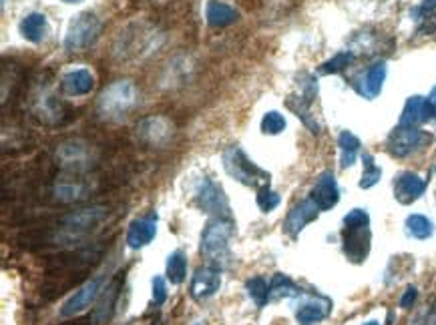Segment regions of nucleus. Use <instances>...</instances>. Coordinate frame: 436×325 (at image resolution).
<instances>
[{
    "mask_svg": "<svg viewBox=\"0 0 436 325\" xmlns=\"http://www.w3.org/2000/svg\"><path fill=\"white\" fill-rule=\"evenodd\" d=\"M370 215L364 209H352L344 217L342 247L352 263H364L370 255Z\"/></svg>",
    "mask_w": 436,
    "mask_h": 325,
    "instance_id": "obj_1",
    "label": "nucleus"
},
{
    "mask_svg": "<svg viewBox=\"0 0 436 325\" xmlns=\"http://www.w3.org/2000/svg\"><path fill=\"white\" fill-rule=\"evenodd\" d=\"M107 207L103 205H93L87 209L79 211H71L65 215L59 223V227L49 233V241L52 245L59 243H75L82 239L87 233H91V229H95L105 219Z\"/></svg>",
    "mask_w": 436,
    "mask_h": 325,
    "instance_id": "obj_2",
    "label": "nucleus"
},
{
    "mask_svg": "<svg viewBox=\"0 0 436 325\" xmlns=\"http://www.w3.org/2000/svg\"><path fill=\"white\" fill-rule=\"evenodd\" d=\"M235 233V223L231 217H215L205 225L201 233V253L210 259V263L224 267L229 261V241Z\"/></svg>",
    "mask_w": 436,
    "mask_h": 325,
    "instance_id": "obj_3",
    "label": "nucleus"
},
{
    "mask_svg": "<svg viewBox=\"0 0 436 325\" xmlns=\"http://www.w3.org/2000/svg\"><path fill=\"white\" fill-rule=\"evenodd\" d=\"M221 159H224V169L227 175L245 187H254L258 191L259 187L270 185V173L252 161L242 146H229Z\"/></svg>",
    "mask_w": 436,
    "mask_h": 325,
    "instance_id": "obj_4",
    "label": "nucleus"
},
{
    "mask_svg": "<svg viewBox=\"0 0 436 325\" xmlns=\"http://www.w3.org/2000/svg\"><path fill=\"white\" fill-rule=\"evenodd\" d=\"M433 141V137L424 130H420L419 127H398V129L392 130V135L388 137L386 149L388 153L396 159H406L414 153L422 151L424 146Z\"/></svg>",
    "mask_w": 436,
    "mask_h": 325,
    "instance_id": "obj_5",
    "label": "nucleus"
},
{
    "mask_svg": "<svg viewBox=\"0 0 436 325\" xmlns=\"http://www.w3.org/2000/svg\"><path fill=\"white\" fill-rule=\"evenodd\" d=\"M195 203L201 211L215 215V217H231L229 201L224 189L211 179H203L199 183V189L195 193Z\"/></svg>",
    "mask_w": 436,
    "mask_h": 325,
    "instance_id": "obj_6",
    "label": "nucleus"
},
{
    "mask_svg": "<svg viewBox=\"0 0 436 325\" xmlns=\"http://www.w3.org/2000/svg\"><path fill=\"white\" fill-rule=\"evenodd\" d=\"M103 285H105V277L97 275L89 279L85 285H81L77 292L73 293L61 308V317H75L82 313L87 308H91L103 293Z\"/></svg>",
    "mask_w": 436,
    "mask_h": 325,
    "instance_id": "obj_7",
    "label": "nucleus"
},
{
    "mask_svg": "<svg viewBox=\"0 0 436 325\" xmlns=\"http://www.w3.org/2000/svg\"><path fill=\"white\" fill-rule=\"evenodd\" d=\"M133 86L127 82H119L105 91L99 103V111L105 119H119L133 107Z\"/></svg>",
    "mask_w": 436,
    "mask_h": 325,
    "instance_id": "obj_8",
    "label": "nucleus"
},
{
    "mask_svg": "<svg viewBox=\"0 0 436 325\" xmlns=\"http://www.w3.org/2000/svg\"><path fill=\"white\" fill-rule=\"evenodd\" d=\"M219 287H221V267L210 263L195 271L189 293L195 301H205L219 292Z\"/></svg>",
    "mask_w": 436,
    "mask_h": 325,
    "instance_id": "obj_9",
    "label": "nucleus"
},
{
    "mask_svg": "<svg viewBox=\"0 0 436 325\" xmlns=\"http://www.w3.org/2000/svg\"><path fill=\"white\" fill-rule=\"evenodd\" d=\"M320 213H322L320 211V207L312 201V197H307L304 201L296 203V205L290 209V213H288V217H286V225H284L286 233H288L290 237H298L312 221L318 219Z\"/></svg>",
    "mask_w": 436,
    "mask_h": 325,
    "instance_id": "obj_10",
    "label": "nucleus"
},
{
    "mask_svg": "<svg viewBox=\"0 0 436 325\" xmlns=\"http://www.w3.org/2000/svg\"><path fill=\"white\" fill-rule=\"evenodd\" d=\"M310 197L320 207V211H330L332 207H336L340 201V187L336 175L332 171H324L316 179V185H314Z\"/></svg>",
    "mask_w": 436,
    "mask_h": 325,
    "instance_id": "obj_11",
    "label": "nucleus"
},
{
    "mask_svg": "<svg viewBox=\"0 0 436 325\" xmlns=\"http://www.w3.org/2000/svg\"><path fill=\"white\" fill-rule=\"evenodd\" d=\"M332 313V301L324 295H312L296 309V319L300 325H318Z\"/></svg>",
    "mask_w": 436,
    "mask_h": 325,
    "instance_id": "obj_12",
    "label": "nucleus"
},
{
    "mask_svg": "<svg viewBox=\"0 0 436 325\" xmlns=\"http://www.w3.org/2000/svg\"><path fill=\"white\" fill-rule=\"evenodd\" d=\"M424 191H426V181L412 171H404L394 179V197L402 205L414 203L416 199L424 195Z\"/></svg>",
    "mask_w": 436,
    "mask_h": 325,
    "instance_id": "obj_13",
    "label": "nucleus"
},
{
    "mask_svg": "<svg viewBox=\"0 0 436 325\" xmlns=\"http://www.w3.org/2000/svg\"><path fill=\"white\" fill-rule=\"evenodd\" d=\"M157 235V213H149L145 217L135 219L127 231V245L129 249H143Z\"/></svg>",
    "mask_w": 436,
    "mask_h": 325,
    "instance_id": "obj_14",
    "label": "nucleus"
},
{
    "mask_svg": "<svg viewBox=\"0 0 436 325\" xmlns=\"http://www.w3.org/2000/svg\"><path fill=\"white\" fill-rule=\"evenodd\" d=\"M99 33V22L93 15H81L73 22L68 36H66V47L68 49H81L89 47Z\"/></svg>",
    "mask_w": 436,
    "mask_h": 325,
    "instance_id": "obj_15",
    "label": "nucleus"
},
{
    "mask_svg": "<svg viewBox=\"0 0 436 325\" xmlns=\"http://www.w3.org/2000/svg\"><path fill=\"white\" fill-rule=\"evenodd\" d=\"M121 285H123V281H121V277H117L109 287H105V289H103L101 297H99L97 308H95L93 315H91L93 324L95 325L107 324V322L111 319V315H113V311H115V305H117V301H119Z\"/></svg>",
    "mask_w": 436,
    "mask_h": 325,
    "instance_id": "obj_16",
    "label": "nucleus"
},
{
    "mask_svg": "<svg viewBox=\"0 0 436 325\" xmlns=\"http://www.w3.org/2000/svg\"><path fill=\"white\" fill-rule=\"evenodd\" d=\"M433 116H435V113H433L430 100H426V98L422 97H412L404 107L400 125L402 127H416L420 123H426Z\"/></svg>",
    "mask_w": 436,
    "mask_h": 325,
    "instance_id": "obj_17",
    "label": "nucleus"
},
{
    "mask_svg": "<svg viewBox=\"0 0 436 325\" xmlns=\"http://www.w3.org/2000/svg\"><path fill=\"white\" fill-rule=\"evenodd\" d=\"M89 191H91L89 185L82 183L81 179H63L54 185L52 195L61 203H75L89 195Z\"/></svg>",
    "mask_w": 436,
    "mask_h": 325,
    "instance_id": "obj_18",
    "label": "nucleus"
},
{
    "mask_svg": "<svg viewBox=\"0 0 436 325\" xmlns=\"http://www.w3.org/2000/svg\"><path fill=\"white\" fill-rule=\"evenodd\" d=\"M139 133H141V137H143L145 143L155 146L165 145L171 139V129L165 125L163 119H149V121H145L139 127Z\"/></svg>",
    "mask_w": 436,
    "mask_h": 325,
    "instance_id": "obj_19",
    "label": "nucleus"
},
{
    "mask_svg": "<svg viewBox=\"0 0 436 325\" xmlns=\"http://www.w3.org/2000/svg\"><path fill=\"white\" fill-rule=\"evenodd\" d=\"M384 77H386V65H384V63L374 65L372 68L366 70V75H364V79H362V84L358 86V93L364 95V97L374 98L378 93H380V89H382Z\"/></svg>",
    "mask_w": 436,
    "mask_h": 325,
    "instance_id": "obj_20",
    "label": "nucleus"
},
{
    "mask_svg": "<svg viewBox=\"0 0 436 325\" xmlns=\"http://www.w3.org/2000/svg\"><path fill=\"white\" fill-rule=\"evenodd\" d=\"M91 89H93V77L89 70H75V73H68L63 79V91L71 97L87 95Z\"/></svg>",
    "mask_w": 436,
    "mask_h": 325,
    "instance_id": "obj_21",
    "label": "nucleus"
},
{
    "mask_svg": "<svg viewBox=\"0 0 436 325\" xmlns=\"http://www.w3.org/2000/svg\"><path fill=\"white\" fill-rule=\"evenodd\" d=\"M404 225H406V233L419 241H426L435 235V223L426 215H420V213L410 215Z\"/></svg>",
    "mask_w": 436,
    "mask_h": 325,
    "instance_id": "obj_22",
    "label": "nucleus"
},
{
    "mask_svg": "<svg viewBox=\"0 0 436 325\" xmlns=\"http://www.w3.org/2000/svg\"><path fill=\"white\" fill-rule=\"evenodd\" d=\"M338 146H340V165H342L344 169L352 167L356 162V157H358V151H360V139H358L356 135H352V133L344 130V133H340Z\"/></svg>",
    "mask_w": 436,
    "mask_h": 325,
    "instance_id": "obj_23",
    "label": "nucleus"
},
{
    "mask_svg": "<svg viewBox=\"0 0 436 325\" xmlns=\"http://www.w3.org/2000/svg\"><path fill=\"white\" fill-rule=\"evenodd\" d=\"M165 275L167 281H171L173 285H181L187 277V257L183 251H173L167 257V265H165Z\"/></svg>",
    "mask_w": 436,
    "mask_h": 325,
    "instance_id": "obj_24",
    "label": "nucleus"
},
{
    "mask_svg": "<svg viewBox=\"0 0 436 325\" xmlns=\"http://www.w3.org/2000/svg\"><path fill=\"white\" fill-rule=\"evenodd\" d=\"M302 295V289L291 281L290 277L284 273H275L270 281V297L272 299H282V297H298Z\"/></svg>",
    "mask_w": 436,
    "mask_h": 325,
    "instance_id": "obj_25",
    "label": "nucleus"
},
{
    "mask_svg": "<svg viewBox=\"0 0 436 325\" xmlns=\"http://www.w3.org/2000/svg\"><path fill=\"white\" fill-rule=\"evenodd\" d=\"M235 18H238V13L224 2L213 0L208 6V20L211 27H226V24H231Z\"/></svg>",
    "mask_w": 436,
    "mask_h": 325,
    "instance_id": "obj_26",
    "label": "nucleus"
},
{
    "mask_svg": "<svg viewBox=\"0 0 436 325\" xmlns=\"http://www.w3.org/2000/svg\"><path fill=\"white\" fill-rule=\"evenodd\" d=\"M20 31H22V34H24L29 40L38 43V40H43L45 34H47V20H45L43 15H31V17H27L22 20Z\"/></svg>",
    "mask_w": 436,
    "mask_h": 325,
    "instance_id": "obj_27",
    "label": "nucleus"
},
{
    "mask_svg": "<svg viewBox=\"0 0 436 325\" xmlns=\"http://www.w3.org/2000/svg\"><path fill=\"white\" fill-rule=\"evenodd\" d=\"M245 289H247V295L252 297V301L258 308H263L268 301H272V297H270V283L263 277H252L245 283Z\"/></svg>",
    "mask_w": 436,
    "mask_h": 325,
    "instance_id": "obj_28",
    "label": "nucleus"
},
{
    "mask_svg": "<svg viewBox=\"0 0 436 325\" xmlns=\"http://www.w3.org/2000/svg\"><path fill=\"white\" fill-rule=\"evenodd\" d=\"M362 161H364V173H362V181H360V187L362 189H370L374 187L380 177H382V169L374 162V157L372 155H362Z\"/></svg>",
    "mask_w": 436,
    "mask_h": 325,
    "instance_id": "obj_29",
    "label": "nucleus"
},
{
    "mask_svg": "<svg viewBox=\"0 0 436 325\" xmlns=\"http://www.w3.org/2000/svg\"><path fill=\"white\" fill-rule=\"evenodd\" d=\"M279 195L272 191V187L270 185H266V187H259L258 189V195H256V203H258V207L261 209L263 213H270L274 211L275 207L279 205Z\"/></svg>",
    "mask_w": 436,
    "mask_h": 325,
    "instance_id": "obj_30",
    "label": "nucleus"
},
{
    "mask_svg": "<svg viewBox=\"0 0 436 325\" xmlns=\"http://www.w3.org/2000/svg\"><path fill=\"white\" fill-rule=\"evenodd\" d=\"M284 129H286V119L275 111L266 114L263 121H261V130L266 135H279Z\"/></svg>",
    "mask_w": 436,
    "mask_h": 325,
    "instance_id": "obj_31",
    "label": "nucleus"
},
{
    "mask_svg": "<svg viewBox=\"0 0 436 325\" xmlns=\"http://www.w3.org/2000/svg\"><path fill=\"white\" fill-rule=\"evenodd\" d=\"M352 54L350 52H342V54H338L336 59H332L330 63H326V65L322 66V73H338V70H344L346 66L350 65L352 63Z\"/></svg>",
    "mask_w": 436,
    "mask_h": 325,
    "instance_id": "obj_32",
    "label": "nucleus"
},
{
    "mask_svg": "<svg viewBox=\"0 0 436 325\" xmlns=\"http://www.w3.org/2000/svg\"><path fill=\"white\" fill-rule=\"evenodd\" d=\"M151 285H153V303H155V305H163V303L167 301V295H169L165 279H163L161 275L153 277V283H151Z\"/></svg>",
    "mask_w": 436,
    "mask_h": 325,
    "instance_id": "obj_33",
    "label": "nucleus"
},
{
    "mask_svg": "<svg viewBox=\"0 0 436 325\" xmlns=\"http://www.w3.org/2000/svg\"><path fill=\"white\" fill-rule=\"evenodd\" d=\"M410 325H436V303H433L428 309H424Z\"/></svg>",
    "mask_w": 436,
    "mask_h": 325,
    "instance_id": "obj_34",
    "label": "nucleus"
},
{
    "mask_svg": "<svg viewBox=\"0 0 436 325\" xmlns=\"http://www.w3.org/2000/svg\"><path fill=\"white\" fill-rule=\"evenodd\" d=\"M416 299H419V289L414 285H408L406 292L402 293V297H400V308L410 309L416 303Z\"/></svg>",
    "mask_w": 436,
    "mask_h": 325,
    "instance_id": "obj_35",
    "label": "nucleus"
},
{
    "mask_svg": "<svg viewBox=\"0 0 436 325\" xmlns=\"http://www.w3.org/2000/svg\"><path fill=\"white\" fill-rule=\"evenodd\" d=\"M430 105H433V113H435V119H436V86H435V91H433V95H430Z\"/></svg>",
    "mask_w": 436,
    "mask_h": 325,
    "instance_id": "obj_36",
    "label": "nucleus"
},
{
    "mask_svg": "<svg viewBox=\"0 0 436 325\" xmlns=\"http://www.w3.org/2000/svg\"><path fill=\"white\" fill-rule=\"evenodd\" d=\"M424 8H436V0H424Z\"/></svg>",
    "mask_w": 436,
    "mask_h": 325,
    "instance_id": "obj_37",
    "label": "nucleus"
},
{
    "mask_svg": "<svg viewBox=\"0 0 436 325\" xmlns=\"http://www.w3.org/2000/svg\"><path fill=\"white\" fill-rule=\"evenodd\" d=\"M364 325H380V324H378V322H374V319H372V322H368V324H364Z\"/></svg>",
    "mask_w": 436,
    "mask_h": 325,
    "instance_id": "obj_38",
    "label": "nucleus"
},
{
    "mask_svg": "<svg viewBox=\"0 0 436 325\" xmlns=\"http://www.w3.org/2000/svg\"><path fill=\"white\" fill-rule=\"evenodd\" d=\"M66 2H77V0H66Z\"/></svg>",
    "mask_w": 436,
    "mask_h": 325,
    "instance_id": "obj_39",
    "label": "nucleus"
},
{
    "mask_svg": "<svg viewBox=\"0 0 436 325\" xmlns=\"http://www.w3.org/2000/svg\"><path fill=\"white\" fill-rule=\"evenodd\" d=\"M195 325H203V324H195Z\"/></svg>",
    "mask_w": 436,
    "mask_h": 325,
    "instance_id": "obj_40",
    "label": "nucleus"
}]
</instances>
